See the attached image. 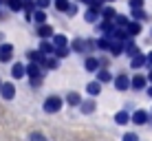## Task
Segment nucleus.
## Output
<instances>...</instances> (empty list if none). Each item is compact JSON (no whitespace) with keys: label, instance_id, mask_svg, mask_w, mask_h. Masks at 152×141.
Returning a JSON list of instances; mask_svg holds the SVG:
<instances>
[{"label":"nucleus","instance_id":"1","mask_svg":"<svg viewBox=\"0 0 152 141\" xmlns=\"http://www.w3.org/2000/svg\"><path fill=\"white\" fill-rule=\"evenodd\" d=\"M64 102L66 99H62V97H57V95H51V97H46L44 99V113H57L62 106H64Z\"/></svg>","mask_w":152,"mask_h":141},{"label":"nucleus","instance_id":"2","mask_svg":"<svg viewBox=\"0 0 152 141\" xmlns=\"http://www.w3.org/2000/svg\"><path fill=\"white\" fill-rule=\"evenodd\" d=\"M115 88H117V91H128V88H132V80H130L126 73H121V75L115 77Z\"/></svg>","mask_w":152,"mask_h":141},{"label":"nucleus","instance_id":"3","mask_svg":"<svg viewBox=\"0 0 152 141\" xmlns=\"http://www.w3.org/2000/svg\"><path fill=\"white\" fill-rule=\"evenodd\" d=\"M148 121H150V113L148 110H134L132 113V123H137V126H145Z\"/></svg>","mask_w":152,"mask_h":141},{"label":"nucleus","instance_id":"4","mask_svg":"<svg viewBox=\"0 0 152 141\" xmlns=\"http://www.w3.org/2000/svg\"><path fill=\"white\" fill-rule=\"evenodd\" d=\"M11 57H13V44L9 42L0 44V62H9Z\"/></svg>","mask_w":152,"mask_h":141},{"label":"nucleus","instance_id":"5","mask_svg":"<svg viewBox=\"0 0 152 141\" xmlns=\"http://www.w3.org/2000/svg\"><path fill=\"white\" fill-rule=\"evenodd\" d=\"M99 18H102V11H99V9H93V7H88L86 13H84V20H86V22H91V24H97Z\"/></svg>","mask_w":152,"mask_h":141},{"label":"nucleus","instance_id":"6","mask_svg":"<svg viewBox=\"0 0 152 141\" xmlns=\"http://www.w3.org/2000/svg\"><path fill=\"white\" fill-rule=\"evenodd\" d=\"M42 69H44L42 64H35V62H31V64H27V75L31 77V80H35V77H42Z\"/></svg>","mask_w":152,"mask_h":141},{"label":"nucleus","instance_id":"7","mask_svg":"<svg viewBox=\"0 0 152 141\" xmlns=\"http://www.w3.org/2000/svg\"><path fill=\"white\" fill-rule=\"evenodd\" d=\"M24 75H27V66L20 64V62H15V64L11 66V77L13 80H22Z\"/></svg>","mask_w":152,"mask_h":141},{"label":"nucleus","instance_id":"8","mask_svg":"<svg viewBox=\"0 0 152 141\" xmlns=\"http://www.w3.org/2000/svg\"><path fill=\"white\" fill-rule=\"evenodd\" d=\"M0 95H2V99H7V102H9V99H13V97H15V86L9 84V82H7V84H2Z\"/></svg>","mask_w":152,"mask_h":141},{"label":"nucleus","instance_id":"9","mask_svg":"<svg viewBox=\"0 0 152 141\" xmlns=\"http://www.w3.org/2000/svg\"><path fill=\"white\" fill-rule=\"evenodd\" d=\"M40 53L42 55H46V57H51V55H55V44H51V42H46V40H42L40 42Z\"/></svg>","mask_w":152,"mask_h":141},{"label":"nucleus","instance_id":"10","mask_svg":"<svg viewBox=\"0 0 152 141\" xmlns=\"http://www.w3.org/2000/svg\"><path fill=\"white\" fill-rule=\"evenodd\" d=\"M38 35H40V38L42 40H46V38H53V27H51V24H40V27H38Z\"/></svg>","mask_w":152,"mask_h":141},{"label":"nucleus","instance_id":"11","mask_svg":"<svg viewBox=\"0 0 152 141\" xmlns=\"http://www.w3.org/2000/svg\"><path fill=\"white\" fill-rule=\"evenodd\" d=\"M84 69H86L88 73H97V71H99V60H97V57H86Z\"/></svg>","mask_w":152,"mask_h":141},{"label":"nucleus","instance_id":"12","mask_svg":"<svg viewBox=\"0 0 152 141\" xmlns=\"http://www.w3.org/2000/svg\"><path fill=\"white\" fill-rule=\"evenodd\" d=\"M117 11H115V7H110V4H106V7L102 9V20H113L115 22V18H117Z\"/></svg>","mask_w":152,"mask_h":141},{"label":"nucleus","instance_id":"13","mask_svg":"<svg viewBox=\"0 0 152 141\" xmlns=\"http://www.w3.org/2000/svg\"><path fill=\"white\" fill-rule=\"evenodd\" d=\"M148 64V57L145 55H134V57H130V66H132V69H141V66H145Z\"/></svg>","mask_w":152,"mask_h":141},{"label":"nucleus","instance_id":"14","mask_svg":"<svg viewBox=\"0 0 152 141\" xmlns=\"http://www.w3.org/2000/svg\"><path fill=\"white\" fill-rule=\"evenodd\" d=\"M132 121V117H130L126 110H119L117 115H115V123H119V126H126V123Z\"/></svg>","mask_w":152,"mask_h":141},{"label":"nucleus","instance_id":"15","mask_svg":"<svg viewBox=\"0 0 152 141\" xmlns=\"http://www.w3.org/2000/svg\"><path fill=\"white\" fill-rule=\"evenodd\" d=\"M145 84H148V77H143V75H132V88H134V91L145 88Z\"/></svg>","mask_w":152,"mask_h":141},{"label":"nucleus","instance_id":"16","mask_svg":"<svg viewBox=\"0 0 152 141\" xmlns=\"http://www.w3.org/2000/svg\"><path fill=\"white\" fill-rule=\"evenodd\" d=\"M86 46H88V42H84L82 38H75L71 42V49L75 51V53H84V51H86Z\"/></svg>","mask_w":152,"mask_h":141},{"label":"nucleus","instance_id":"17","mask_svg":"<svg viewBox=\"0 0 152 141\" xmlns=\"http://www.w3.org/2000/svg\"><path fill=\"white\" fill-rule=\"evenodd\" d=\"M124 49H126V44H121L119 40H113V46H110V51H108V53H110L113 57H119V55L124 53Z\"/></svg>","mask_w":152,"mask_h":141},{"label":"nucleus","instance_id":"18","mask_svg":"<svg viewBox=\"0 0 152 141\" xmlns=\"http://www.w3.org/2000/svg\"><path fill=\"white\" fill-rule=\"evenodd\" d=\"M86 93H88L91 97L99 95V93H102V82H88V86H86Z\"/></svg>","mask_w":152,"mask_h":141},{"label":"nucleus","instance_id":"19","mask_svg":"<svg viewBox=\"0 0 152 141\" xmlns=\"http://www.w3.org/2000/svg\"><path fill=\"white\" fill-rule=\"evenodd\" d=\"M66 104H69V106H82V97H80V93L71 91L69 95H66Z\"/></svg>","mask_w":152,"mask_h":141},{"label":"nucleus","instance_id":"20","mask_svg":"<svg viewBox=\"0 0 152 141\" xmlns=\"http://www.w3.org/2000/svg\"><path fill=\"white\" fill-rule=\"evenodd\" d=\"M4 4L11 11H24V0H4Z\"/></svg>","mask_w":152,"mask_h":141},{"label":"nucleus","instance_id":"21","mask_svg":"<svg viewBox=\"0 0 152 141\" xmlns=\"http://www.w3.org/2000/svg\"><path fill=\"white\" fill-rule=\"evenodd\" d=\"M53 4H55V9L60 13H69V9H71V2L69 0H53Z\"/></svg>","mask_w":152,"mask_h":141},{"label":"nucleus","instance_id":"22","mask_svg":"<svg viewBox=\"0 0 152 141\" xmlns=\"http://www.w3.org/2000/svg\"><path fill=\"white\" fill-rule=\"evenodd\" d=\"M139 53H141V51H139V46L134 44V42H130V40H128V42H126V55H128V57H134V55H139Z\"/></svg>","mask_w":152,"mask_h":141},{"label":"nucleus","instance_id":"23","mask_svg":"<svg viewBox=\"0 0 152 141\" xmlns=\"http://www.w3.org/2000/svg\"><path fill=\"white\" fill-rule=\"evenodd\" d=\"M130 18H132V20H137V22H143V20H148V13H145L143 9H132Z\"/></svg>","mask_w":152,"mask_h":141},{"label":"nucleus","instance_id":"24","mask_svg":"<svg viewBox=\"0 0 152 141\" xmlns=\"http://www.w3.org/2000/svg\"><path fill=\"white\" fill-rule=\"evenodd\" d=\"M110 46H113V40H110V38H106V35L97 40V49H102V51H110Z\"/></svg>","mask_w":152,"mask_h":141},{"label":"nucleus","instance_id":"25","mask_svg":"<svg viewBox=\"0 0 152 141\" xmlns=\"http://www.w3.org/2000/svg\"><path fill=\"white\" fill-rule=\"evenodd\" d=\"M29 60H31V62H35V64H44L46 55H42L40 51H29Z\"/></svg>","mask_w":152,"mask_h":141},{"label":"nucleus","instance_id":"26","mask_svg":"<svg viewBox=\"0 0 152 141\" xmlns=\"http://www.w3.org/2000/svg\"><path fill=\"white\" fill-rule=\"evenodd\" d=\"M82 113H86V115H91V113H95V102L93 99H86V102H82Z\"/></svg>","mask_w":152,"mask_h":141},{"label":"nucleus","instance_id":"27","mask_svg":"<svg viewBox=\"0 0 152 141\" xmlns=\"http://www.w3.org/2000/svg\"><path fill=\"white\" fill-rule=\"evenodd\" d=\"M53 44H55V49H60V46H69V38L66 35H53Z\"/></svg>","mask_w":152,"mask_h":141},{"label":"nucleus","instance_id":"28","mask_svg":"<svg viewBox=\"0 0 152 141\" xmlns=\"http://www.w3.org/2000/svg\"><path fill=\"white\" fill-rule=\"evenodd\" d=\"M126 29H128V33H130V35H139V33H141V22H137V20H132V22H130V24H128Z\"/></svg>","mask_w":152,"mask_h":141},{"label":"nucleus","instance_id":"29","mask_svg":"<svg viewBox=\"0 0 152 141\" xmlns=\"http://www.w3.org/2000/svg\"><path fill=\"white\" fill-rule=\"evenodd\" d=\"M130 22H132V20H130L128 15H121V13H119L117 18H115V24H117V27H121V29H126Z\"/></svg>","mask_w":152,"mask_h":141},{"label":"nucleus","instance_id":"30","mask_svg":"<svg viewBox=\"0 0 152 141\" xmlns=\"http://www.w3.org/2000/svg\"><path fill=\"white\" fill-rule=\"evenodd\" d=\"M33 20L38 24H46V11H44V9H38V11L33 13Z\"/></svg>","mask_w":152,"mask_h":141},{"label":"nucleus","instance_id":"31","mask_svg":"<svg viewBox=\"0 0 152 141\" xmlns=\"http://www.w3.org/2000/svg\"><path fill=\"white\" fill-rule=\"evenodd\" d=\"M113 75L110 71H97V82H102V84H106V82H110Z\"/></svg>","mask_w":152,"mask_h":141},{"label":"nucleus","instance_id":"32","mask_svg":"<svg viewBox=\"0 0 152 141\" xmlns=\"http://www.w3.org/2000/svg\"><path fill=\"white\" fill-rule=\"evenodd\" d=\"M69 55H71L69 46H60V49H55V57H62V60H64V57H69Z\"/></svg>","mask_w":152,"mask_h":141},{"label":"nucleus","instance_id":"33","mask_svg":"<svg viewBox=\"0 0 152 141\" xmlns=\"http://www.w3.org/2000/svg\"><path fill=\"white\" fill-rule=\"evenodd\" d=\"M42 66H44V69H57V57H46Z\"/></svg>","mask_w":152,"mask_h":141},{"label":"nucleus","instance_id":"34","mask_svg":"<svg viewBox=\"0 0 152 141\" xmlns=\"http://www.w3.org/2000/svg\"><path fill=\"white\" fill-rule=\"evenodd\" d=\"M29 141H46V137H44L42 132H38V130H35V132L29 134Z\"/></svg>","mask_w":152,"mask_h":141},{"label":"nucleus","instance_id":"35","mask_svg":"<svg viewBox=\"0 0 152 141\" xmlns=\"http://www.w3.org/2000/svg\"><path fill=\"white\" fill-rule=\"evenodd\" d=\"M130 9H143V0H130Z\"/></svg>","mask_w":152,"mask_h":141},{"label":"nucleus","instance_id":"36","mask_svg":"<svg viewBox=\"0 0 152 141\" xmlns=\"http://www.w3.org/2000/svg\"><path fill=\"white\" fill-rule=\"evenodd\" d=\"M35 4H38V9H44L46 11V7L51 4V0H35Z\"/></svg>","mask_w":152,"mask_h":141},{"label":"nucleus","instance_id":"37","mask_svg":"<svg viewBox=\"0 0 152 141\" xmlns=\"http://www.w3.org/2000/svg\"><path fill=\"white\" fill-rule=\"evenodd\" d=\"M124 141H139V137H137L134 132H126V134H124Z\"/></svg>","mask_w":152,"mask_h":141},{"label":"nucleus","instance_id":"38","mask_svg":"<svg viewBox=\"0 0 152 141\" xmlns=\"http://www.w3.org/2000/svg\"><path fill=\"white\" fill-rule=\"evenodd\" d=\"M31 84H33V86H40V84H42V77H35V80H31Z\"/></svg>","mask_w":152,"mask_h":141},{"label":"nucleus","instance_id":"39","mask_svg":"<svg viewBox=\"0 0 152 141\" xmlns=\"http://www.w3.org/2000/svg\"><path fill=\"white\" fill-rule=\"evenodd\" d=\"M77 13V7H75V4H71V9H69V15H75Z\"/></svg>","mask_w":152,"mask_h":141},{"label":"nucleus","instance_id":"40","mask_svg":"<svg viewBox=\"0 0 152 141\" xmlns=\"http://www.w3.org/2000/svg\"><path fill=\"white\" fill-rule=\"evenodd\" d=\"M145 57H148V66H152V51H150V53L145 55Z\"/></svg>","mask_w":152,"mask_h":141},{"label":"nucleus","instance_id":"41","mask_svg":"<svg viewBox=\"0 0 152 141\" xmlns=\"http://www.w3.org/2000/svg\"><path fill=\"white\" fill-rule=\"evenodd\" d=\"M148 82L152 84V69H150V73H148Z\"/></svg>","mask_w":152,"mask_h":141},{"label":"nucleus","instance_id":"42","mask_svg":"<svg viewBox=\"0 0 152 141\" xmlns=\"http://www.w3.org/2000/svg\"><path fill=\"white\" fill-rule=\"evenodd\" d=\"M148 95H150V97H152V86H150V88H148Z\"/></svg>","mask_w":152,"mask_h":141},{"label":"nucleus","instance_id":"43","mask_svg":"<svg viewBox=\"0 0 152 141\" xmlns=\"http://www.w3.org/2000/svg\"><path fill=\"white\" fill-rule=\"evenodd\" d=\"M2 4H4V0H0V7H2Z\"/></svg>","mask_w":152,"mask_h":141},{"label":"nucleus","instance_id":"44","mask_svg":"<svg viewBox=\"0 0 152 141\" xmlns=\"http://www.w3.org/2000/svg\"><path fill=\"white\" fill-rule=\"evenodd\" d=\"M106 2H115V0H106Z\"/></svg>","mask_w":152,"mask_h":141},{"label":"nucleus","instance_id":"45","mask_svg":"<svg viewBox=\"0 0 152 141\" xmlns=\"http://www.w3.org/2000/svg\"><path fill=\"white\" fill-rule=\"evenodd\" d=\"M0 88H2V82H0Z\"/></svg>","mask_w":152,"mask_h":141}]
</instances>
